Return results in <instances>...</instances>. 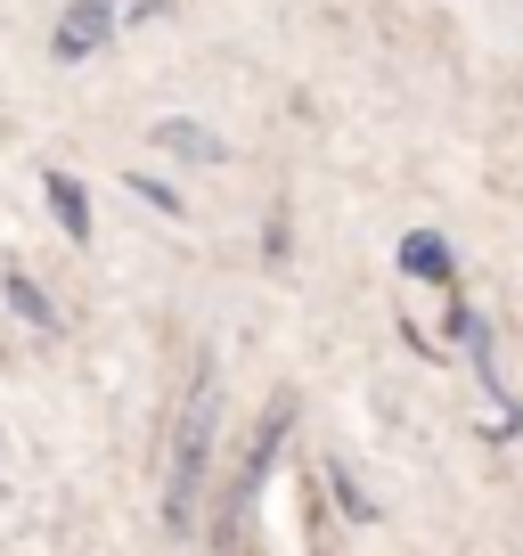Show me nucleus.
Masks as SVG:
<instances>
[{
	"label": "nucleus",
	"instance_id": "1",
	"mask_svg": "<svg viewBox=\"0 0 523 556\" xmlns=\"http://www.w3.org/2000/svg\"><path fill=\"white\" fill-rule=\"evenodd\" d=\"M205 458H213V384H189V409H180V434H173V475H164V523L180 540L196 532V483H205Z\"/></svg>",
	"mask_w": 523,
	"mask_h": 556
},
{
	"label": "nucleus",
	"instance_id": "2",
	"mask_svg": "<svg viewBox=\"0 0 523 556\" xmlns=\"http://www.w3.org/2000/svg\"><path fill=\"white\" fill-rule=\"evenodd\" d=\"M106 25H115V9H106V0H74L66 25L50 34L58 66H82V58H99V50H106Z\"/></svg>",
	"mask_w": 523,
	"mask_h": 556
},
{
	"label": "nucleus",
	"instance_id": "3",
	"mask_svg": "<svg viewBox=\"0 0 523 556\" xmlns=\"http://www.w3.org/2000/svg\"><path fill=\"white\" fill-rule=\"evenodd\" d=\"M41 197H50L58 229H66L74 245H90V197H82V180H74V173H50V180H41Z\"/></svg>",
	"mask_w": 523,
	"mask_h": 556
},
{
	"label": "nucleus",
	"instance_id": "4",
	"mask_svg": "<svg viewBox=\"0 0 523 556\" xmlns=\"http://www.w3.org/2000/svg\"><path fill=\"white\" fill-rule=\"evenodd\" d=\"M156 139H164V148H173V156H180V164H221V156H229L221 139H213V131H205V123H189V115H173V123H156Z\"/></svg>",
	"mask_w": 523,
	"mask_h": 556
},
{
	"label": "nucleus",
	"instance_id": "5",
	"mask_svg": "<svg viewBox=\"0 0 523 556\" xmlns=\"http://www.w3.org/2000/svg\"><path fill=\"white\" fill-rule=\"evenodd\" d=\"M401 270L409 278H450V245H442L434 229H409L401 238Z\"/></svg>",
	"mask_w": 523,
	"mask_h": 556
},
{
	"label": "nucleus",
	"instance_id": "6",
	"mask_svg": "<svg viewBox=\"0 0 523 556\" xmlns=\"http://www.w3.org/2000/svg\"><path fill=\"white\" fill-rule=\"evenodd\" d=\"M0 287H9V303H17V312H25V328H41V336L58 328L50 295H41V287H34V278H25V270H9V278H0Z\"/></svg>",
	"mask_w": 523,
	"mask_h": 556
},
{
	"label": "nucleus",
	"instance_id": "7",
	"mask_svg": "<svg viewBox=\"0 0 523 556\" xmlns=\"http://www.w3.org/2000/svg\"><path fill=\"white\" fill-rule=\"evenodd\" d=\"M131 197H148V205H156V213H180V197L164 189V180H131Z\"/></svg>",
	"mask_w": 523,
	"mask_h": 556
}]
</instances>
